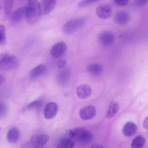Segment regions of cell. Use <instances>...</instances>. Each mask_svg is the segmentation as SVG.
<instances>
[{
	"mask_svg": "<svg viewBox=\"0 0 148 148\" xmlns=\"http://www.w3.org/2000/svg\"><path fill=\"white\" fill-rule=\"evenodd\" d=\"M42 14V8L37 0H28L26 7L25 18L28 23L34 24L40 18Z\"/></svg>",
	"mask_w": 148,
	"mask_h": 148,
	"instance_id": "6da1fadb",
	"label": "cell"
},
{
	"mask_svg": "<svg viewBox=\"0 0 148 148\" xmlns=\"http://www.w3.org/2000/svg\"><path fill=\"white\" fill-rule=\"evenodd\" d=\"M69 138L80 145H85L91 143L93 139L92 134L84 127H77L69 131Z\"/></svg>",
	"mask_w": 148,
	"mask_h": 148,
	"instance_id": "7a4b0ae2",
	"label": "cell"
},
{
	"mask_svg": "<svg viewBox=\"0 0 148 148\" xmlns=\"http://www.w3.org/2000/svg\"><path fill=\"white\" fill-rule=\"evenodd\" d=\"M19 65L17 58L9 53L0 54V71H9L17 68Z\"/></svg>",
	"mask_w": 148,
	"mask_h": 148,
	"instance_id": "3957f363",
	"label": "cell"
},
{
	"mask_svg": "<svg viewBox=\"0 0 148 148\" xmlns=\"http://www.w3.org/2000/svg\"><path fill=\"white\" fill-rule=\"evenodd\" d=\"M86 18L79 17L67 21L63 26V31L67 34H72L82 27L86 22Z\"/></svg>",
	"mask_w": 148,
	"mask_h": 148,
	"instance_id": "277c9868",
	"label": "cell"
},
{
	"mask_svg": "<svg viewBox=\"0 0 148 148\" xmlns=\"http://www.w3.org/2000/svg\"><path fill=\"white\" fill-rule=\"evenodd\" d=\"M49 139V136L46 134H38L34 135L28 143L24 144L23 147H43Z\"/></svg>",
	"mask_w": 148,
	"mask_h": 148,
	"instance_id": "5b68a950",
	"label": "cell"
},
{
	"mask_svg": "<svg viewBox=\"0 0 148 148\" xmlns=\"http://www.w3.org/2000/svg\"><path fill=\"white\" fill-rule=\"evenodd\" d=\"M96 114V109L91 105L85 106L79 110V116L82 120H88L92 119Z\"/></svg>",
	"mask_w": 148,
	"mask_h": 148,
	"instance_id": "8992f818",
	"label": "cell"
},
{
	"mask_svg": "<svg viewBox=\"0 0 148 148\" xmlns=\"http://www.w3.org/2000/svg\"><path fill=\"white\" fill-rule=\"evenodd\" d=\"M58 110L57 104L54 102H50L47 103L44 108L43 114L46 119H51L54 118Z\"/></svg>",
	"mask_w": 148,
	"mask_h": 148,
	"instance_id": "52a82bcc",
	"label": "cell"
},
{
	"mask_svg": "<svg viewBox=\"0 0 148 148\" xmlns=\"http://www.w3.org/2000/svg\"><path fill=\"white\" fill-rule=\"evenodd\" d=\"M67 46L65 42L61 41L53 46L50 50V53L54 58H59L64 55Z\"/></svg>",
	"mask_w": 148,
	"mask_h": 148,
	"instance_id": "ba28073f",
	"label": "cell"
},
{
	"mask_svg": "<svg viewBox=\"0 0 148 148\" xmlns=\"http://www.w3.org/2000/svg\"><path fill=\"white\" fill-rule=\"evenodd\" d=\"M112 13V7L108 4L99 5L96 9V14L98 17L102 19L109 18Z\"/></svg>",
	"mask_w": 148,
	"mask_h": 148,
	"instance_id": "9c48e42d",
	"label": "cell"
},
{
	"mask_svg": "<svg viewBox=\"0 0 148 148\" xmlns=\"http://www.w3.org/2000/svg\"><path fill=\"white\" fill-rule=\"evenodd\" d=\"M98 40L101 45L105 46H109L114 42V36L112 32L105 31L99 34Z\"/></svg>",
	"mask_w": 148,
	"mask_h": 148,
	"instance_id": "30bf717a",
	"label": "cell"
},
{
	"mask_svg": "<svg viewBox=\"0 0 148 148\" xmlns=\"http://www.w3.org/2000/svg\"><path fill=\"white\" fill-rule=\"evenodd\" d=\"M25 14L26 7H20L11 14L10 17V21L13 24H17L20 23L24 17H25Z\"/></svg>",
	"mask_w": 148,
	"mask_h": 148,
	"instance_id": "8fae6325",
	"label": "cell"
},
{
	"mask_svg": "<svg viewBox=\"0 0 148 148\" xmlns=\"http://www.w3.org/2000/svg\"><path fill=\"white\" fill-rule=\"evenodd\" d=\"M76 92L77 95L82 99H85L89 97L91 94L92 90L88 84H82L77 87Z\"/></svg>",
	"mask_w": 148,
	"mask_h": 148,
	"instance_id": "7c38bea8",
	"label": "cell"
},
{
	"mask_svg": "<svg viewBox=\"0 0 148 148\" xmlns=\"http://www.w3.org/2000/svg\"><path fill=\"white\" fill-rule=\"evenodd\" d=\"M57 74L56 77V80L58 84L63 86L65 84L70 77V70L68 68H62Z\"/></svg>",
	"mask_w": 148,
	"mask_h": 148,
	"instance_id": "4fadbf2b",
	"label": "cell"
},
{
	"mask_svg": "<svg viewBox=\"0 0 148 148\" xmlns=\"http://www.w3.org/2000/svg\"><path fill=\"white\" fill-rule=\"evenodd\" d=\"M115 22L120 25H125L130 20V16L126 11H120L116 13L114 16Z\"/></svg>",
	"mask_w": 148,
	"mask_h": 148,
	"instance_id": "5bb4252c",
	"label": "cell"
},
{
	"mask_svg": "<svg viewBox=\"0 0 148 148\" xmlns=\"http://www.w3.org/2000/svg\"><path fill=\"white\" fill-rule=\"evenodd\" d=\"M47 70V68L45 65L40 64L31 70L29 74V77L32 80H35L44 74Z\"/></svg>",
	"mask_w": 148,
	"mask_h": 148,
	"instance_id": "9a60e30c",
	"label": "cell"
},
{
	"mask_svg": "<svg viewBox=\"0 0 148 148\" xmlns=\"http://www.w3.org/2000/svg\"><path fill=\"white\" fill-rule=\"evenodd\" d=\"M20 137V132L17 127H13L9 129L7 133L6 138L8 142L15 143L17 142Z\"/></svg>",
	"mask_w": 148,
	"mask_h": 148,
	"instance_id": "2e32d148",
	"label": "cell"
},
{
	"mask_svg": "<svg viewBox=\"0 0 148 148\" xmlns=\"http://www.w3.org/2000/svg\"><path fill=\"white\" fill-rule=\"evenodd\" d=\"M57 0H41L42 12L44 14H47L55 7Z\"/></svg>",
	"mask_w": 148,
	"mask_h": 148,
	"instance_id": "e0dca14e",
	"label": "cell"
},
{
	"mask_svg": "<svg viewBox=\"0 0 148 148\" xmlns=\"http://www.w3.org/2000/svg\"><path fill=\"white\" fill-rule=\"evenodd\" d=\"M136 131L137 127L136 124L131 121L125 123L123 128V133L125 136H132Z\"/></svg>",
	"mask_w": 148,
	"mask_h": 148,
	"instance_id": "ac0fdd59",
	"label": "cell"
},
{
	"mask_svg": "<svg viewBox=\"0 0 148 148\" xmlns=\"http://www.w3.org/2000/svg\"><path fill=\"white\" fill-rule=\"evenodd\" d=\"M87 71L92 75L97 76L102 73L103 71L102 66L97 62H94L89 64L87 67Z\"/></svg>",
	"mask_w": 148,
	"mask_h": 148,
	"instance_id": "d6986e66",
	"label": "cell"
},
{
	"mask_svg": "<svg viewBox=\"0 0 148 148\" xmlns=\"http://www.w3.org/2000/svg\"><path fill=\"white\" fill-rule=\"evenodd\" d=\"M119 103L117 102L112 101L109 106L106 117L107 118L113 117L117 113V112L119 110Z\"/></svg>",
	"mask_w": 148,
	"mask_h": 148,
	"instance_id": "ffe728a7",
	"label": "cell"
},
{
	"mask_svg": "<svg viewBox=\"0 0 148 148\" xmlns=\"http://www.w3.org/2000/svg\"><path fill=\"white\" fill-rule=\"evenodd\" d=\"M146 142L145 138L142 135L136 136L131 142L132 148H141L143 147Z\"/></svg>",
	"mask_w": 148,
	"mask_h": 148,
	"instance_id": "44dd1931",
	"label": "cell"
},
{
	"mask_svg": "<svg viewBox=\"0 0 148 148\" xmlns=\"http://www.w3.org/2000/svg\"><path fill=\"white\" fill-rule=\"evenodd\" d=\"M75 141L71 138H63L62 139L58 145L57 147L58 148H70L74 146Z\"/></svg>",
	"mask_w": 148,
	"mask_h": 148,
	"instance_id": "7402d4cb",
	"label": "cell"
},
{
	"mask_svg": "<svg viewBox=\"0 0 148 148\" xmlns=\"http://www.w3.org/2000/svg\"><path fill=\"white\" fill-rule=\"evenodd\" d=\"M43 102L42 99H38L29 103L27 106V108L30 110L39 109L43 105Z\"/></svg>",
	"mask_w": 148,
	"mask_h": 148,
	"instance_id": "603a6c76",
	"label": "cell"
},
{
	"mask_svg": "<svg viewBox=\"0 0 148 148\" xmlns=\"http://www.w3.org/2000/svg\"><path fill=\"white\" fill-rule=\"evenodd\" d=\"M14 0H3V9L6 14H9L12 8Z\"/></svg>",
	"mask_w": 148,
	"mask_h": 148,
	"instance_id": "cb8c5ba5",
	"label": "cell"
},
{
	"mask_svg": "<svg viewBox=\"0 0 148 148\" xmlns=\"http://www.w3.org/2000/svg\"><path fill=\"white\" fill-rule=\"evenodd\" d=\"M6 40V31L5 27L0 24V45L3 44Z\"/></svg>",
	"mask_w": 148,
	"mask_h": 148,
	"instance_id": "d4e9b609",
	"label": "cell"
},
{
	"mask_svg": "<svg viewBox=\"0 0 148 148\" xmlns=\"http://www.w3.org/2000/svg\"><path fill=\"white\" fill-rule=\"evenodd\" d=\"M8 113V107L5 103L0 102V117L5 116Z\"/></svg>",
	"mask_w": 148,
	"mask_h": 148,
	"instance_id": "484cf974",
	"label": "cell"
},
{
	"mask_svg": "<svg viewBox=\"0 0 148 148\" xmlns=\"http://www.w3.org/2000/svg\"><path fill=\"white\" fill-rule=\"evenodd\" d=\"M98 1L99 0H82L78 3V6L79 8H83Z\"/></svg>",
	"mask_w": 148,
	"mask_h": 148,
	"instance_id": "4316f807",
	"label": "cell"
},
{
	"mask_svg": "<svg viewBox=\"0 0 148 148\" xmlns=\"http://www.w3.org/2000/svg\"><path fill=\"white\" fill-rule=\"evenodd\" d=\"M114 3L119 6H125L128 4L129 0H113Z\"/></svg>",
	"mask_w": 148,
	"mask_h": 148,
	"instance_id": "83f0119b",
	"label": "cell"
},
{
	"mask_svg": "<svg viewBox=\"0 0 148 148\" xmlns=\"http://www.w3.org/2000/svg\"><path fill=\"white\" fill-rule=\"evenodd\" d=\"M148 2V0H135V4L137 6H143Z\"/></svg>",
	"mask_w": 148,
	"mask_h": 148,
	"instance_id": "f1b7e54d",
	"label": "cell"
},
{
	"mask_svg": "<svg viewBox=\"0 0 148 148\" xmlns=\"http://www.w3.org/2000/svg\"><path fill=\"white\" fill-rule=\"evenodd\" d=\"M66 64V61L65 60H60L58 62H57V67L60 69H62L63 68L65 65Z\"/></svg>",
	"mask_w": 148,
	"mask_h": 148,
	"instance_id": "f546056e",
	"label": "cell"
},
{
	"mask_svg": "<svg viewBox=\"0 0 148 148\" xmlns=\"http://www.w3.org/2000/svg\"><path fill=\"white\" fill-rule=\"evenodd\" d=\"M143 127L145 129L148 130V116H147L143 122Z\"/></svg>",
	"mask_w": 148,
	"mask_h": 148,
	"instance_id": "4dcf8cb0",
	"label": "cell"
},
{
	"mask_svg": "<svg viewBox=\"0 0 148 148\" xmlns=\"http://www.w3.org/2000/svg\"><path fill=\"white\" fill-rule=\"evenodd\" d=\"M5 81V77L0 74V84H2Z\"/></svg>",
	"mask_w": 148,
	"mask_h": 148,
	"instance_id": "1f68e13d",
	"label": "cell"
},
{
	"mask_svg": "<svg viewBox=\"0 0 148 148\" xmlns=\"http://www.w3.org/2000/svg\"><path fill=\"white\" fill-rule=\"evenodd\" d=\"M92 147H102V146H101V145H95L92 146Z\"/></svg>",
	"mask_w": 148,
	"mask_h": 148,
	"instance_id": "d6a6232c",
	"label": "cell"
},
{
	"mask_svg": "<svg viewBox=\"0 0 148 148\" xmlns=\"http://www.w3.org/2000/svg\"><path fill=\"white\" fill-rule=\"evenodd\" d=\"M1 5H0V10H1Z\"/></svg>",
	"mask_w": 148,
	"mask_h": 148,
	"instance_id": "836d02e7",
	"label": "cell"
},
{
	"mask_svg": "<svg viewBox=\"0 0 148 148\" xmlns=\"http://www.w3.org/2000/svg\"><path fill=\"white\" fill-rule=\"evenodd\" d=\"M1 130H2V128H0V131H1Z\"/></svg>",
	"mask_w": 148,
	"mask_h": 148,
	"instance_id": "e575fe53",
	"label": "cell"
}]
</instances>
